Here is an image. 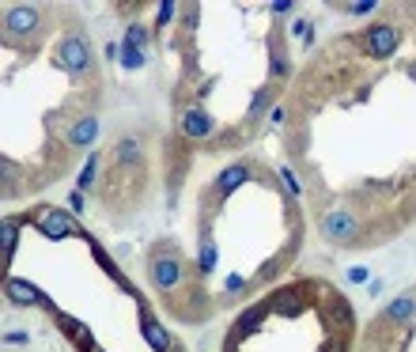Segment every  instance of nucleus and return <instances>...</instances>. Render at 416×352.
<instances>
[{"label": "nucleus", "instance_id": "1", "mask_svg": "<svg viewBox=\"0 0 416 352\" xmlns=\"http://www.w3.org/2000/svg\"><path fill=\"white\" fill-rule=\"evenodd\" d=\"M182 277H186V262H182V254L175 250H159L152 257V280L159 291H170L175 285H182Z\"/></svg>", "mask_w": 416, "mask_h": 352}, {"label": "nucleus", "instance_id": "2", "mask_svg": "<svg viewBox=\"0 0 416 352\" xmlns=\"http://www.w3.org/2000/svg\"><path fill=\"white\" fill-rule=\"evenodd\" d=\"M322 235L329 239V243H356V235H360V224H356V216L352 212H344V209H337V212H326L322 216Z\"/></svg>", "mask_w": 416, "mask_h": 352}, {"label": "nucleus", "instance_id": "3", "mask_svg": "<svg viewBox=\"0 0 416 352\" xmlns=\"http://www.w3.org/2000/svg\"><path fill=\"white\" fill-rule=\"evenodd\" d=\"M57 61L68 68V72H88L91 68V46L80 38V34H68V38H61L57 46Z\"/></svg>", "mask_w": 416, "mask_h": 352}, {"label": "nucleus", "instance_id": "4", "mask_svg": "<svg viewBox=\"0 0 416 352\" xmlns=\"http://www.w3.org/2000/svg\"><path fill=\"white\" fill-rule=\"evenodd\" d=\"M38 227H42V235H49V239H68V235H80V239H88V231H80V224H76L68 212H57V209H42L38 216Z\"/></svg>", "mask_w": 416, "mask_h": 352}, {"label": "nucleus", "instance_id": "5", "mask_svg": "<svg viewBox=\"0 0 416 352\" xmlns=\"http://www.w3.org/2000/svg\"><path fill=\"white\" fill-rule=\"evenodd\" d=\"M42 27V12L31 4H19V8H8L4 15V34L8 38H15V34H34Z\"/></svg>", "mask_w": 416, "mask_h": 352}, {"label": "nucleus", "instance_id": "6", "mask_svg": "<svg viewBox=\"0 0 416 352\" xmlns=\"http://www.w3.org/2000/svg\"><path fill=\"white\" fill-rule=\"evenodd\" d=\"M250 170H254L250 163H235V167H227L220 178H216L212 193H205V201H208V205H220V201H223V197H227L231 190H239L242 182H250Z\"/></svg>", "mask_w": 416, "mask_h": 352}, {"label": "nucleus", "instance_id": "7", "mask_svg": "<svg viewBox=\"0 0 416 352\" xmlns=\"http://www.w3.org/2000/svg\"><path fill=\"white\" fill-rule=\"evenodd\" d=\"M141 333H144V341H148L155 352H170V349H175V337H170V333L163 330L148 311H141Z\"/></svg>", "mask_w": 416, "mask_h": 352}, {"label": "nucleus", "instance_id": "8", "mask_svg": "<svg viewBox=\"0 0 416 352\" xmlns=\"http://www.w3.org/2000/svg\"><path fill=\"white\" fill-rule=\"evenodd\" d=\"M212 129H216V122L208 118V110H201V106H189L186 118H182V133H186L189 141H201V136H208Z\"/></svg>", "mask_w": 416, "mask_h": 352}, {"label": "nucleus", "instance_id": "9", "mask_svg": "<svg viewBox=\"0 0 416 352\" xmlns=\"http://www.w3.org/2000/svg\"><path fill=\"white\" fill-rule=\"evenodd\" d=\"M8 299H12V303H27V307H49V299L46 296H42V291L38 288H34V285H27V280H8Z\"/></svg>", "mask_w": 416, "mask_h": 352}, {"label": "nucleus", "instance_id": "10", "mask_svg": "<svg viewBox=\"0 0 416 352\" xmlns=\"http://www.w3.org/2000/svg\"><path fill=\"white\" fill-rule=\"evenodd\" d=\"M363 42H367V49L375 57H390L397 49V31H390V27H371L367 34H363Z\"/></svg>", "mask_w": 416, "mask_h": 352}, {"label": "nucleus", "instance_id": "11", "mask_svg": "<svg viewBox=\"0 0 416 352\" xmlns=\"http://www.w3.org/2000/svg\"><path fill=\"white\" fill-rule=\"evenodd\" d=\"M383 319L386 322H401V326H413L416 322V299L413 296H401V299H394V303L383 311Z\"/></svg>", "mask_w": 416, "mask_h": 352}, {"label": "nucleus", "instance_id": "12", "mask_svg": "<svg viewBox=\"0 0 416 352\" xmlns=\"http://www.w3.org/2000/svg\"><path fill=\"white\" fill-rule=\"evenodd\" d=\"M95 136H99V122H95V118H80V122L72 125V133H68V144H76V148H88Z\"/></svg>", "mask_w": 416, "mask_h": 352}, {"label": "nucleus", "instance_id": "13", "mask_svg": "<svg viewBox=\"0 0 416 352\" xmlns=\"http://www.w3.org/2000/svg\"><path fill=\"white\" fill-rule=\"evenodd\" d=\"M61 326H65V333L76 341V345H80V352H99V349H95V341H91V333L83 330L80 322H72V319H61Z\"/></svg>", "mask_w": 416, "mask_h": 352}, {"label": "nucleus", "instance_id": "14", "mask_svg": "<svg viewBox=\"0 0 416 352\" xmlns=\"http://www.w3.org/2000/svg\"><path fill=\"white\" fill-rule=\"evenodd\" d=\"M148 42H152V34H148V27H144V23H133V27H129V34H125V42H121V46H133V49H148Z\"/></svg>", "mask_w": 416, "mask_h": 352}, {"label": "nucleus", "instance_id": "15", "mask_svg": "<svg viewBox=\"0 0 416 352\" xmlns=\"http://www.w3.org/2000/svg\"><path fill=\"white\" fill-rule=\"evenodd\" d=\"M141 159V144L136 141H121L114 148V163H136Z\"/></svg>", "mask_w": 416, "mask_h": 352}, {"label": "nucleus", "instance_id": "16", "mask_svg": "<svg viewBox=\"0 0 416 352\" xmlns=\"http://www.w3.org/2000/svg\"><path fill=\"white\" fill-rule=\"evenodd\" d=\"M118 57H121L125 68H141L144 61H148V54H141V49H133V46H118Z\"/></svg>", "mask_w": 416, "mask_h": 352}, {"label": "nucleus", "instance_id": "17", "mask_svg": "<svg viewBox=\"0 0 416 352\" xmlns=\"http://www.w3.org/2000/svg\"><path fill=\"white\" fill-rule=\"evenodd\" d=\"M197 265H201V273L216 269V243H212V239H205V243H201V257H197Z\"/></svg>", "mask_w": 416, "mask_h": 352}, {"label": "nucleus", "instance_id": "18", "mask_svg": "<svg viewBox=\"0 0 416 352\" xmlns=\"http://www.w3.org/2000/svg\"><path fill=\"white\" fill-rule=\"evenodd\" d=\"M269 99H273V91H269V88L257 91L254 102H250V118H262V114H265V106H269Z\"/></svg>", "mask_w": 416, "mask_h": 352}, {"label": "nucleus", "instance_id": "19", "mask_svg": "<svg viewBox=\"0 0 416 352\" xmlns=\"http://www.w3.org/2000/svg\"><path fill=\"white\" fill-rule=\"evenodd\" d=\"M12 254H15V224L8 220L4 224V265L12 262Z\"/></svg>", "mask_w": 416, "mask_h": 352}, {"label": "nucleus", "instance_id": "20", "mask_svg": "<svg viewBox=\"0 0 416 352\" xmlns=\"http://www.w3.org/2000/svg\"><path fill=\"white\" fill-rule=\"evenodd\" d=\"M175 12H178L175 4H163V8H159V27H167V23L175 19Z\"/></svg>", "mask_w": 416, "mask_h": 352}, {"label": "nucleus", "instance_id": "21", "mask_svg": "<svg viewBox=\"0 0 416 352\" xmlns=\"http://www.w3.org/2000/svg\"><path fill=\"white\" fill-rule=\"evenodd\" d=\"M91 182H95V159H88V170L80 175V190H88Z\"/></svg>", "mask_w": 416, "mask_h": 352}, {"label": "nucleus", "instance_id": "22", "mask_svg": "<svg viewBox=\"0 0 416 352\" xmlns=\"http://www.w3.org/2000/svg\"><path fill=\"white\" fill-rule=\"evenodd\" d=\"M367 12H375L371 0H363V4H349V15H367Z\"/></svg>", "mask_w": 416, "mask_h": 352}, {"label": "nucleus", "instance_id": "23", "mask_svg": "<svg viewBox=\"0 0 416 352\" xmlns=\"http://www.w3.org/2000/svg\"><path fill=\"white\" fill-rule=\"evenodd\" d=\"M4 341H8V345H27V341H31V337H27V333H19V330H15V333H8V337H4Z\"/></svg>", "mask_w": 416, "mask_h": 352}, {"label": "nucleus", "instance_id": "24", "mask_svg": "<svg viewBox=\"0 0 416 352\" xmlns=\"http://www.w3.org/2000/svg\"><path fill=\"white\" fill-rule=\"evenodd\" d=\"M242 288H246V280H242V277H227V291H242Z\"/></svg>", "mask_w": 416, "mask_h": 352}, {"label": "nucleus", "instance_id": "25", "mask_svg": "<svg viewBox=\"0 0 416 352\" xmlns=\"http://www.w3.org/2000/svg\"><path fill=\"white\" fill-rule=\"evenodd\" d=\"M269 12H276V15H284V12H291V4H288V0H280V4H269Z\"/></svg>", "mask_w": 416, "mask_h": 352}, {"label": "nucleus", "instance_id": "26", "mask_svg": "<svg viewBox=\"0 0 416 352\" xmlns=\"http://www.w3.org/2000/svg\"><path fill=\"white\" fill-rule=\"evenodd\" d=\"M409 72H413V76H416V65H413V68H409Z\"/></svg>", "mask_w": 416, "mask_h": 352}]
</instances>
